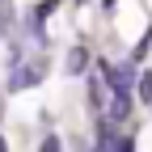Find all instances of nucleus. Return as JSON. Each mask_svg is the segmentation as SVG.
Returning <instances> with one entry per match:
<instances>
[{
  "instance_id": "obj_1",
  "label": "nucleus",
  "mask_w": 152,
  "mask_h": 152,
  "mask_svg": "<svg viewBox=\"0 0 152 152\" xmlns=\"http://www.w3.org/2000/svg\"><path fill=\"white\" fill-rule=\"evenodd\" d=\"M42 76H47V51L38 55V59H30V64H17V68L9 72V93H21V89L38 85Z\"/></svg>"
},
{
  "instance_id": "obj_4",
  "label": "nucleus",
  "mask_w": 152,
  "mask_h": 152,
  "mask_svg": "<svg viewBox=\"0 0 152 152\" xmlns=\"http://www.w3.org/2000/svg\"><path fill=\"white\" fill-rule=\"evenodd\" d=\"M102 102H106V80H102V72H97V76H89V106L102 110Z\"/></svg>"
},
{
  "instance_id": "obj_3",
  "label": "nucleus",
  "mask_w": 152,
  "mask_h": 152,
  "mask_svg": "<svg viewBox=\"0 0 152 152\" xmlns=\"http://www.w3.org/2000/svg\"><path fill=\"white\" fill-rule=\"evenodd\" d=\"M85 68H89V51L85 47H72L68 51V76H80Z\"/></svg>"
},
{
  "instance_id": "obj_2",
  "label": "nucleus",
  "mask_w": 152,
  "mask_h": 152,
  "mask_svg": "<svg viewBox=\"0 0 152 152\" xmlns=\"http://www.w3.org/2000/svg\"><path fill=\"white\" fill-rule=\"evenodd\" d=\"M102 76H110V89L114 93H131V80H135V72H131V64H123V68H102Z\"/></svg>"
},
{
  "instance_id": "obj_6",
  "label": "nucleus",
  "mask_w": 152,
  "mask_h": 152,
  "mask_svg": "<svg viewBox=\"0 0 152 152\" xmlns=\"http://www.w3.org/2000/svg\"><path fill=\"white\" fill-rule=\"evenodd\" d=\"M135 80H140V85H135V93H140L144 102H152V72H144V76H135Z\"/></svg>"
},
{
  "instance_id": "obj_7",
  "label": "nucleus",
  "mask_w": 152,
  "mask_h": 152,
  "mask_svg": "<svg viewBox=\"0 0 152 152\" xmlns=\"http://www.w3.org/2000/svg\"><path fill=\"white\" fill-rule=\"evenodd\" d=\"M114 152H131V140H114Z\"/></svg>"
},
{
  "instance_id": "obj_5",
  "label": "nucleus",
  "mask_w": 152,
  "mask_h": 152,
  "mask_svg": "<svg viewBox=\"0 0 152 152\" xmlns=\"http://www.w3.org/2000/svg\"><path fill=\"white\" fill-rule=\"evenodd\" d=\"M127 110H131V97H127V93H114V102H110L106 114H110L114 123H123V118H127Z\"/></svg>"
}]
</instances>
